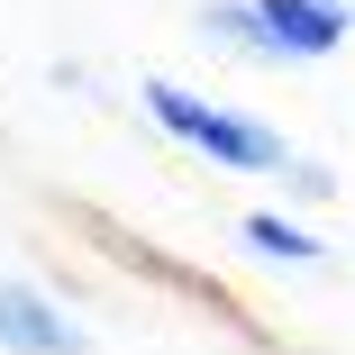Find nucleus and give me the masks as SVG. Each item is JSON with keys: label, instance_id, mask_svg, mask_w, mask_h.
Here are the masks:
<instances>
[{"label": "nucleus", "instance_id": "1", "mask_svg": "<svg viewBox=\"0 0 355 355\" xmlns=\"http://www.w3.org/2000/svg\"><path fill=\"white\" fill-rule=\"evenodd\" d=\"M137 101H146V119L173 137V146H191V155H209L219 173H282L292 164V137L282 128H264V119H246V110H219V101H200V92H182V83H137Z\"/></svg>", "mask_w": 355, "mask_h": 355}, {"label": "nucleus", "instance_id": "2", "mask_svg": "<svg viewBox=\"0 0 355 355\" xmlns=\"http://www.w3.org/2000/svg\"><path fill=\"white\" fill-rule=\"evenodd\" d=\"M273 64H328L355 37V0H255Z\"/></svg>", "mask_w": 355, "mask_h": 355}, {"label": "nucleus", "instance_id": "3", "mask_svg": "<svg viewBox=\"0 0 355 355\" xmlns=\"http://www.w3.org/2000/svg\"><path fill=\"white\" fill-rule=\"evenodd\" d=\"M0 355H92L83 319L37 282H0Z\"/></svg>", "mask_w": 355, "mask_h": 355}, {"label": "nucleus", "instance_id": "4", "mask_svg": "<svg viewBox=\"0 0 355 355\" xmlns=\"http://www.w3.org/2000/svg\"><path fill=\"white\" fill-rule=\"evenodd\" d=\"M191 37H200L209 55H237V64H273V46H264V19H255V0H200V10H191Z\"/></svg>", "mask_w": 355, "mask_h": 355}, {"label": "nucleus", "instance_id": "5", "mask_svg": "<svg viewBox=\"0 0 355 355\" xmlns=\"http://www.w3.org/2000/svg\"><path fill=\"white\" fill-rule=\"evenodd\" d=\"M237 246L264 255V264H319V255H328V237L301 228L292 209H246V219H237Z\"/></svg>", "mask_w": 355, "mask_h": 355}, {"label": "nucleus", "instance_id": "6", "mask_svg": "<svg viewBox=\"0 0 355 355\" xmlns=\"http://www.w3.org/2000/svg\"><path fill=\"white\" fill-rule=\"evenodd\" d=\"M273 182L292 191V200H328V191H337V173H328V164H310V155H292V164H282Z\"/></svg>", "mask_w": 355, "mask_h": 355}]
</instances>
